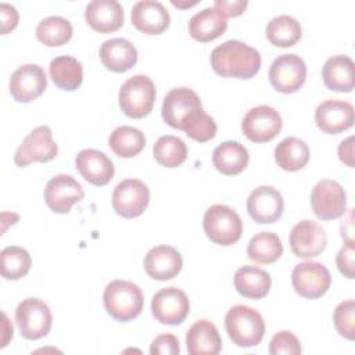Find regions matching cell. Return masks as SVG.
Instances as JSON below:
<instances>
[{
  "label": "cell",
  "instance_id": "9c48e42d",
  "mask_svg": "<svg viewBox=\"0 0 355 355\" xmlns=\"http://www.w3.org/2000/svg\"><path fill=\"white\" fill-rule=\"evenodd\" d=\"M283 126L280 114L270 105H257L247 111L241 122L244 136L254 143H266L275 139Z\"/></svg>",
  "mask_w": 355,
  "mask_h": 355
},
{
  "label": "cell",
  "instance_id": "8992f818",
  "mask_svg": "<svg viewBox=\"0 0 355 355\" xmlns=\"http://www.w3.org/2000/svg\"><path fill=\"white\" fill-rule=\"evenodd\" d=\"M15 322L22 337L39 340L49 334L53 316L49 305L39 298L22 300L15 309Z\"/></svg>",
  "mask_w": 355,
  "mask_h": 355
},
{
  "label": "cell",
  "instance_id": "4dcf8cb0",
  "mask_svg": "<svg viewBox=\"0 0 355 355\" xmlns=\"http://www.w3.org/2000/svg\"><path fill=\"white\" fill-rule=\"evenodd\" d=\"M49 71L54 85L62 90H76L83 80L82 64L71 55H60L53 58Z\"/></svg>",
  "mask_w": 355,
  "mask_h": 355
},
{
  "label": "cell",
  "instance_id": "f35d334b",
  "mask_svg": "<svg viewBox=\"0 0 355 355\" xmlns=\"http://www.w3.org/2000/svg\"><path fill=\"white\" fill-rule=\"evenodd\" d=\"M334 326L337 333L347 338L354 340L355 338V302L354 300H347L340 302L333 315Z\"/></svg>",
  "mask_w": 355,
  "mask_h": 355
},
{
  "label": "cell",
  "instance_id": "7a4b0ae2",
  "mask_svg": "<svg viewBox=\"0 0 355 355\" xmlns=\"http://www.w3.org/2000/svg\"><path fill=\"white\" fill-rule=\"evenodd\" d=\"M103 304L111 318L118 322H128L140 315L144 297L137 284L118 279L105 286Z\"/></svg>",
  "mask_w": 355,
  "mask_h": 355
},
{
  "label": "cell",
  "instance_id": "f546056e",
  "mask_svg": "<svg viewBox=\"0 0 355 355\" xmlns=\"http://www.w3.org/2000/svg\"><path fill=\"white\" fill-rule=\"evenodd\" d=\"M275 161L284 171H300L309 161V147L298 137H286L275 148Z\"/></svg>",
  "mask_w": 355,
  "mask_h": 355
},
{
  "label": "cell",
  "instance_id": "6da1fadb",
  "mask_svg": "<svg viewBox=\"0 0 355 355\" xmlns=\"http://www.w3.org/2000/svg\"><path fill=\"white\" fill-rule=\"evenodd\" d=\"M212 69L223 78L250 79L261 68L258 50L240 40H226L211 53Z\"/></svg>",
  "mask_w": 355,
  "mask_h": 355
},
{
  "label": "cell",
  "instance_id": "ba28073f",
  "mask_svg": "<svg viewBox=\"0 0 355 355\" xmlns=\"http://www.w3.org/2000/svg\"><path fill=\"white\" fill-rule=\"evenodd\" d=\"M311 207L320 220H333L343 216L347 207L343 186L331 179L319 180L311 193Z\"/></svg>",
  "mask_w": 355,
  "mask_h": 355
},
{
  "label": "cell",
  "instance_id": "9a60e30c",
  "mask_svg": "<svg viewBox=\"0 0 355 355\" xmlns=\"http://www.w3.org/2000/svg\"><path fill=\"white\" fill-rule=\"evenodd\" d=\"M290 248L300 258H313L322 254L327 245L324 229L315 220L304 219L290 232Z\"/></svg>",
  "mask_w": 355,
  "mask_h": 355
},
{
  "label": "cell",
  "instance_id": "4fadbf2b",
  "mask_svg": "<svg viewBox=\"0 0 355 355\" xmlns=\"http://www.w3.org/2000/svg\"><path fill=\"white\" fill-rule=\"evenodd\" d=\"M190 302L184 291L178 287H165L151 300L153 316L162 324H180L189 315Z\"/></svg>",
  "mask_w": 355,
  "mask_h": 355
},
{
  "label": "cell",
  "instance_id": "1f68e13d",
  "mask_svg": "<svg viewBox=\"0 0 355 355\" xmlns=\"http://www.w3.org/2000/svg\"><path fill=\"white\" fill-rule=\"evenodd\" d=\"M110 148L122 158L137 155L146 146V137L141 130L133 126H118L108 137Z\"/></svg>",
  "mask_w": 355,
  "mask_h": 355
},
{
  "label": "cell",
  "instance_id": "d4e9b609",
  "mask_svg": "<svg viewBox=\"0 0 355 355\" xmlns=\"http://www.w3.org/2000/svg\"><path fill=\"white\" fill-rule=\"evenodd\" d=\"M187 352L190 355H218L222 338L216 326L209 320H197L186 334Z\"/></svg>",
  "mask_w": 355,
  "mask_h": 355
},
{
  "label": "cell",
  "instance_id": "b9f144b4",
  "mask_svg": "<svg viewBox=\"0 0 355 355\" xmlns=\"http://www.w3.org/2000/svg\"><path fill=\"white\" fill-rule=\"evenodd\" d=\"M336 265L345 277L354 279V240L345 241V244L337 252Z\"/></svg>",
  "mask_w": 355,
  "mask_h": 355
},
{
  "label": "cell",
  "instance_id": "30bf717a",
  "mask_svg": "<svg viewBox=\"0 0 355 355\" xmlns=\"http://www.w3.org/2000/svg\"><path fill=\"white\" fill-rule=\"evenodd\" d=\"M306 78V65L297 54H282L273 60L269 68V80L280 93H295Z\"/></svg>",
  "mask_w": 355,
  "mask_h": 355
},
{
  "label": "cell",
  "instance_id": "836d02e7",
  "mask_svg": "<svg viewBox=\"0 0 355 355\" xmlns=\"http://www.w3.org/2000/svg\"><path fill=\"white\" fill-rule=\"evenodd\" d=\"M266 37L276 47H291L301 37V25L287 14L273 17L266 25Z\"/></svg>",
  "mask_w": 355,
  "mask_h": 355
},
{
  "label": "cell",
  "instance_id": "ffe728a7",
  "mask_svg": "<svg viewBox=\"0 0 355 355\" xmlns=\"http://www.w3.org/2000/svg\"><path fill=\"white\" fill-rule=\"evenodd\" d=\"M183 259L171 245H155L144 257V269L154 280H171L182 270Z\"/></svg>",
  "mask_w": 355,
  "mask_h": 355
},
{
  "label": "cell",
  "instance_id": "7c38bea8",
  "mask_svg": "<svg viewBox=\"0 0 355 355\" xmlns=\"http://www.w3.org/2000/svg\"><path fill=\"white\" fill-rule=\"evenodd\" d=\"M150 201L148 187L139 179H125L112 193L114 211L126 219L140 216Z\"/></svg>",
  "mask_w": 355,
  "mask_h": 355
},
{
  "label": "cell",
  "instance_id": "5bb4252c",
  "mask_svg": "<svg viewBox=\"0 0 355 355\" xmlns=\"http://www.w3.org/2000/svg\"><path fill=\"white\" fill-rule=\"evenodd\" d=\"M43 197L47 207L55 214H68L76 202L83 200L85 191L71 175H55L46 183Z\"/></svg>",
  "mask_w": 355,
  "mask_h": 355
},
{
  "label": "cell",
  "instance_id": "d6a6232c",
  "mask_svg": "<svg viewBox=\"0 0 355 355\" xmlns=\"http://www.w3.org/2000/svg\"><path fill=\"white\" fill-rule=\"evenodd\" d=\"M283 254L280 237L272 232H261L251 237L247 245V255L255 263H272Z\"/></svg>",
  "mask_w": 355,
  "mask_h": 355
},
{
  "label": "cell",
  "instance_id": "44dd1931",
  "mask_svg": "<svg viewBox=\"0 0 355 355\" xmlns=\"http://www.w3.org/2000/svg\"><path fill=\"white\" fill-rule=\"evenodd\" d=\"M130 18L135 28L146 35H159L171 22L168 10L155 0L137 1L132 8Z\"/></svg>",
  "mask_w": 355,
  "mask_h": 355
},
{
  "label": "cell",
  "instance_id": "e0dca14e",
  "mask_svg": "<svg viewBox=\"0 0 355 355\" xmlns=\"http://www.w3.org/2000/svg\"><path fill=\"white\" fill-rule=\"evenodd\" d=\"M283 208L284 200L280 191L272 186H259L247 198V211L251 219L261 225L273 223L280 219Z\"/></svg>",
  "mask_w": 355,
  "mask_h": 355
},
{
  "label": "cell",
  "instance_id": "277c9868",
  "mask_svg": "<svg viewBox=\"0 0 355 355\" xmlns=\"http://www.w3.org/2000/svg\"><path fill=\"white\" fill-rule=\"evenodd\" d=\"M202 227L207 237L219 245L237 243L243 233L240 215L233 208L223 204H214L205 211Z\"/></svg>",
  "mask_w": 355,
  "mask_h": 355
},
{
  "label": "cell",
  "instance_id": "52a82bcc",
  "mask_svg": "<svg viewBox=\"0 0 355 355\" xmlns=\"http://www.w3.org/2000/svg\"><path fill=\"white\" fill-rule=\"evenodd\" d=\"M58 154V146L53 139L51 129L46 125L35 128L26 135L14 154L17 166H26L31 162H49Z\"/></svg>",
  "mask_w": 355,
  "mask_h": 355
},
{
  "label": "cell",
  "instance_id": "cb8c5ba5",
  "mask_svg": "<svg viewBox=\"0 0 355 355\" xmlns=\"http://www.w3.org/2000/svg\"><path fill=\"white\" fill-rule=\"evenodd\" d=\"M100 60L107 69L125 72L137 62V50L128 39H108L100 47Z\"/></svg>",
  "mask_w": 355,
  "mask_h": 355
},
{
  "label": "cell",
  "instance_id": "e575fe53",
  "mask_svg": "<svg viewBox=\"0 0 355 355\" xmlns=\"http://www.w3.org/2000/svg\"><path fill=\"white\" fill-rule=\"evenodd\" d=\"M216 123L211 115H208L202 107H196L189 111L180 121L179 130H183L190 139L205 143L215 137Z\"/></svg>",
  "mask_w": 355,
  "mask_h": 355
},
{
  "label": "cell",
  "instance_id": "5b68a950",
  "mask_svg": "<svg viewBox=\"0 0 355 355\" xmlns=\"http://www.w3.org/2000/svg\"><path fill=\"white\" fill-rule=\"evenodd\" d=\"M119 107L130 118L139 119L148 115L155 101V86L147 75L129 78L119 89Z\"/></svg>",
  "mask_w": 355,
  "mask_h": 355
},
{
  "label": "cell",
  "instance_id": "603a6c76",
  "mask_svg": "<svg viewBox=\"0 0 355 355\" xmlns=\"http://www.w3.org/2000/svg\"><path fill=\"white\" fill-rule=\"evenodd\" d=\"M196 107H202L198 94L189 87H175L164 97L161 114L166 125L173 129L180 128L182 118Z\"/></svg>",
  "mask_w": 355,
  "mask_h": 355
},
{
  "label": "cell",
  "instance_id": "8fae6325",
  "mask_svg": "<svg viewBox=\"0 0 355 355\" xmlns=\"http://www.w3.org/2000/svg\"><path fill=\"white\" fill-rule=\"evenodd\" d=\"M291 283L298 295L315 300L329 290L331 276L323 263L306 261L294 266L291 272Z\"/></svg>",
  "mask_w": 355,
  "mask_h": 355
},
{
  "label": "cell",
  "instance_id": "4316f807",
  "mask_svg": "<svg viewBox=\"0 0 355 355\" xmlns=\"http://www.w3.org/2000/svg\"><path fill=\"white\" fill-rule=\"evenodd\" d=\"M233 283L240 295L251 300L263 298L272 286L270 275L266 270L252 265L239 268L234 273Z\"/></svg>",
  "mask_w": 355,
  "mask_h": 355
},
{
  "label": "cell",
  "instance_id": "83f0119b",
  "mask_svg": "<svg viewBox=\"0 0 355 355\" xmlns=\"http://www.w3.org/2000/svg\"><path fill=\"white\" fill-rule=\"evenodd\" d=\"M250 161L248 150L239 141L227 140L215 147L212 153L214 166L223 175L234 176L241 173Z\"/></svg>",
  "mask_w": 355,
  "mask_h": 355
},
{
  "label": "cell",
  "instance_id": "7dc6e473",
  "mask_svg": "<svg viewBox=\"0 0 355 355\" xmlns=\"http://www.w3.org/2000/svg\"><path fill=\"white\" fill-rule=\"evenodd\" d=\"M175 7H178V8H189V7H193V6H196L198 1L197 0H194V1H184V3H182V1H176V0H172L171 1Z\"/></svg>",
  "mask_w": 355,
  "mask_h": 355
},
{
  "label": "cell",
  "instance_id": "ee69618b",
  "mask_svg": "<svg viewBox=\"0 0 355 355\" xmlns=\"http://www.w3.org/2000/svg\"><path fill=\"white\" fill-rule=\"evenodd\" d=\"M0 18H1V33L6 35L12 31L18 24V11L14 6L1 3L0 4Z\"/></svg>",
  "mask_w": 355,
  "mask_h": 355
},
{
  "label": "cell",
  "instance_id": "7402d4cb",
  "mask_svg": "<svg viewBox=\"0 0 355 355\" xmlns=\"http://www.w3.org/2000/svg\"><path fill=\"white\" fill-rule=\"evenodd\" d=\"M86 22L100 33L118 31L123 24V8L116 0H93L86 6Z\"/></svg>",
  "mask_w": 355,
  "mask_h": 355
},
{
  "label": "cell",
  "instance_id": "8d00e7d4",
  "mask_svg": "<svg viewBox=\"0 0 355 355\" xmlns=\"http://www.w3.org/2000/svg\"><path fill=\"white\" fill-rule=\"evenodd\" d=\"M153 154L159 165L176 168L184 162L187 157V147L182 139L172 135H165L157 139L153 147Z\"/></svg>",
  "mask_w": 355,
  "mask_h": 355
},
{
  "label": "cell",
  "instance_id": "3957f363",
  "mask_svg": "<svg viewBox=\"0 0 355 355\" xmlns=\"http://www.w3.org/2000/svg\"><path fill=\"white\" fill-rule=\"evenodd\" d=\"M225 329L233 344L250 348L258 345L265 334L262 315L251 306L234 305L225 316Z\"/></svg>",
  "mask_w": 355,
  "mask_h": 355
},
{
  "label": "cell",
  "instance_id": "74e56055",
  "mask_svg": "<svg viewBox=\"0 0 355 355\" xmlns=\"http://www.w3.org/2000/svg\"><path fill=\"white\" fill-rule=\"evenodd\" d=\"M1 276L7 280H18L24 277L32 265L29 252L18 245H8L0 252Z\"/></svg>",
  "mask_w": 355,
  "mask_h": 355
},
{
  "label": "cell",
  "instance_id": "60d3db41",
  "mask_svg": "<svg viewBox=\"0 0 355 355\" xmlns=\"http://www.w3.org/2000/svg\"><path fill=\"white\" fill-rule=\"evenodd\" d=\"M179 352H180L179 340L176 336L169 333L157 336L150 345L151 355H178Z\"/></svg>",
  "mask_w": 355,
  "mask_h": 355
},
{
  "label": "cell",
  "instance_id": "bcb514c9",
  "mask_svg": "<svg viewBox=\"0 0 355 355\" xmlns=\"http://www.w3.org/2000/svg\"><path fill=\"white\" fill-rule=\"evenodd\" d=\"M3 330H4V338H3V344H1V348L7 345L10 337H12V324L8 323L7 320V316L6 313L3 312Z\"/></svg>",
  "mask_w": 355,
  "mask_h": 355
},
{
  "label": "cell",
  "instance_id": "d590c367",
  "mask_svg": "<svg viewBox=\"0 0 355 355\" xmlns=\"http://www.w3.org/2000/svg\"><path fill=\"white\" fill-rule=\"evenodd\" d=\"M72 32L71 22L60 15L46 17L36 26V37L49 47L65 44L72 37Z\"/></svg>",
  "mask_w": 355,
  "mask_h": 355
},
{
  "label": "cell",
  "instance_id": "f1b7e54d",
  "mask_svg": "<svg viewBox=\"0 0 355 355\" xmlns=\"http://www.w3.org/2000/svg\"><path fill=\"white\" fill-rule=\"evenodd\" d=\"M227 21L214 7H207L196 12L189 21V33L193 39L201 43L215 40L225 33Z\"/></svg>",
  "mask_w": 355,
  "mask_h": 355
},
{
  "label": "cell",
  "instance_id": "2e32d148",
  "mask_svg": "<svg viewBox=\"0 0 355 355\" xmlns=\"http://www.w3.org/2000/svg\"><path fill=\"white\" fill-rule=\"evenodd\" d=\"M47 87V76L37 64L18 67L10 78V92L15 101L31 103L37 98Z\"/></svg>",
  "mask_w": 355,
  "mask_h": 355
},
{
  "label": "cell",
  "instance_id": "ab89813d",
  "mask_svg": "<svg viewBox=\"0 0 355 355\" xmlns=\"http://www.w3.org/2000/svg\"><path fill=\"white\" fill-rule=\"evenodd\" d=\"M270 355H298L301 354V344L295 334L282 330L273 336L269 343Z\"/></svg>",
  "mask_w": 355,
  "mask_h": 355
},
{
  "label": "cell",
  "instance_id": "f6af8a7d",
  "mask_svg": "<svg viewBox=\"0 0 355 355\" xmlns=\"http://www.w3.org/2000/svg\"><path fill=\"white\" fill-rule=\"evenodd\" d=\"M338 158L347 166H354V136L344 139L338 146Z\"/></svg>",
  "mask_w": 355,
  "mask_h": 355
},
{
  "label": "cell",
  "instance_id": "d6986e66",
  "mask_svg": "<svg viewBox=\"0 0 355 355\" xmlns=\"http://www.w3.org/2000/svg\"><path fill=\"white\" fill-rule=\"evenodd\" d=\"M78 172L85 180L94 186H105L114 178V164L101 151L94 148H85L75 157Z\"/></svg>",
  "mask_w": 355,
  "mask_h": 355
},
{
  "label": "cell",
  "instance_id": "484cf974",
  "mask_svg": "<svg viewBox=\"0 0 355 355\" xmlns=\"http://www.w3.org/2000/svg\"><path fill=\"white\" fill-rule=\"evenodd\" d=\"M354 68V61L348 55L338 54L330 57L322 68L324 86L334 92L349 93L355 86Z\"/></svg>",
  "mask_w": 355,
  "mask_h": 355
},
{
  "label": "cell",
  "instance_id": "ac0fdd59",
  "mask_svg": "<svg viewBox=\"0 0 355 355\" xmlns=\"http://www.w3.org/2000/svg\"><path fill=\"white\" fill-rule=\"evenodd\" d=\"M315 122L322 132L337 135L354 125V107L343 100H324L316 107Z\"/></svg>",
  "mask_w": 355,
  "mask_h": 355
},
{
  "label": "cell",
  "instance_id": "7bdbcfd3",
  "mask_svg": "<svg viewBox=\"0 0 355 355\" xmlns=\"http://www.w3.org/2000/svg\"><path fill=\"white\" fill-rule=\"evenodd\" d=\"M247 6H248L247 0H215L214 1V8L223 18L237 17L243 14Z\"/></svg>",
  "mask_w": 355,
  "mask_h": 355
}]
</instances>
